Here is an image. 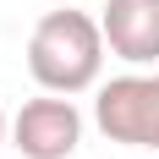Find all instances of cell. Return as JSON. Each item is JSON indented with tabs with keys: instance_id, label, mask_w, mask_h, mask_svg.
I'll return each mask as SVG.
<instances>
[{
	"instance_id": "cell-1",
	"label": "cell",
	"mask_w": 159,
	"mask_h": 159,
	"mask_svg": "<svg viewBox=\"0 0 159 159\" xmlns=\"http://www.w3.org/2000/svg\"><path fill=\"white\" fill-rule=\"evenodd\" d=\"M104 55H110L104 22L88 16V11H71V6L66 11H44L28 33V71L44 93L77 99L88 88H99L104 82Z\"/></svg>"
},
{
	"instance_id": "cell-3",
	"label": "cell",
	"mask_w": 159,
	"mask_h": 159,
	"mask_svg": "<svg viewBox=\"0 0 159 159\" xmlns=\"http://www.w3.org/2000/svg\"><path fill=\"white\" fill-rule=\"evenodd\" d=\"M82 110L66 93H39L11 115V148H22V159H71L82 148Z\"/></svg>"
},
{
	"instance_id": "cell-2",
	"label": "cell",
	"mask_w": 159,
	"mask_h": 159,
	"mask_svg": "<svg viewBox=\"0 0 159 159\" xmlns=\"http://www.w3.org/2000/svg\"><path fill=\"white\" fill-rule=\"evenodd\" d=\"M93 126L121 148L159 154V66L143 71L132 66L121 77L93 88Z\"/></svg>"
},
{
	"instance_id": "cell-4",
	"label": "cell",
	"mask_w": 159,
	"mask_h": 159,
	"mask_svg": "<svg viewBox=\"0 0 159 159\" xmlns=\"http://www.w3.org/2000/svg\"><path fill=\"white\" fill-rule=\"evenodd\" d=\"M104 44L126 66H159V0H104Z\"/></svg>"
},
{
	"instance_id": "cell-5",
	"label": "cell",
	"mask_w": 159,
	"mask_h": 159,
	"mask_svg": "<svg viewBox=\"0 0 159 159\" xmlns=\"http://www.w3.org/2000/svg\"><path fill=\"white\" fill-rule=\"evenodd\" d=\"M6 137H11V121H6V110H0V148H6Z\"/></svg>"
}]
</instances>
